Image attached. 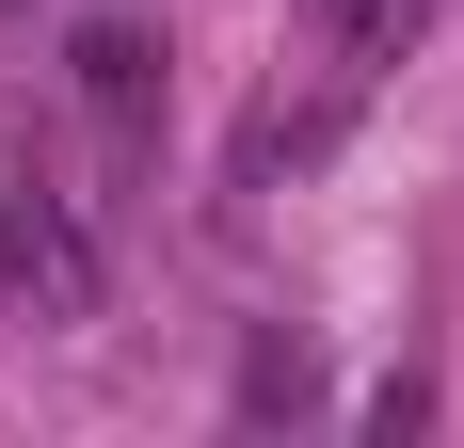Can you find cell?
<instances>
[{
	"label": "cell",
	"instance_id": "obj_5",
	"mask_svg": "<svg viewBox=\"0 0 464 448\" xmlns=\"http://www.w3.org/2000/svg\"><path fill=\"white\" fill-rule=\"evenodd\" d=\"M0 320H16V240H0Z\"/></svg>",
	"mask_w": 464,
	"mask_h": 448
},
{
	"label": "cell",
	"instance_id": "obj_3",
	"mask_svg": "<svg viewBox=\"0 0 464 448\" xmlns=\"http://www.w3.org/2000/svg\"><path fill=\"white\" fill-rule=\"evenodd\" d=\"M304 401H321V368H304V336H288V353H256V368H240V416H304Z\"/></svg>",
	"mask_w": 464,
	"mask_h": 448
},
{
	"label": "cell",
	"instance_id": "obj_2",
	"mask_svg": "<svg viewBox=\"0 0 464 448\" xmlns=\"http://www.w3.org/2000/svg\"><path fill=\"white\" fill-rule=\"evenodd\" d=\"M0 240H16V320H81V305H96V240L48 209V192L0 209Z\"/></svg>",
	"mask_w": 464,
	"mask_h": 448
},
{
	"label": "cell",
	"instance_id": "obj_1",
	"mask_svg": "<svg viewBox=\"0 0 464 448\" xmlns=\"http://www.w3.org/2000/svg\"><path fill=\"white\" fill-rule=\"evenodd\" d=\"M64 96H81L96 129H144V112H160V33H144V16H81V33H64Z\"/></svg>",
	"mask_w": 464,
	"mask_h": 448
},
{
	"label": "cell",
	"instance_id": "obj_4",
	"mask_svg": "<svg viewBox=\"0 0 464 448\" xmlns=\"http://www.w3.org/2000/svg\"><path fill=\"white\" fill-rule=\"evenodd\" d=\"M321 16H336V33H353V48H401V33H417V16H432V0H321Z\"/></svg>",
	"mask_w": 464,
	"mask_h": 448
}]
</instances>
